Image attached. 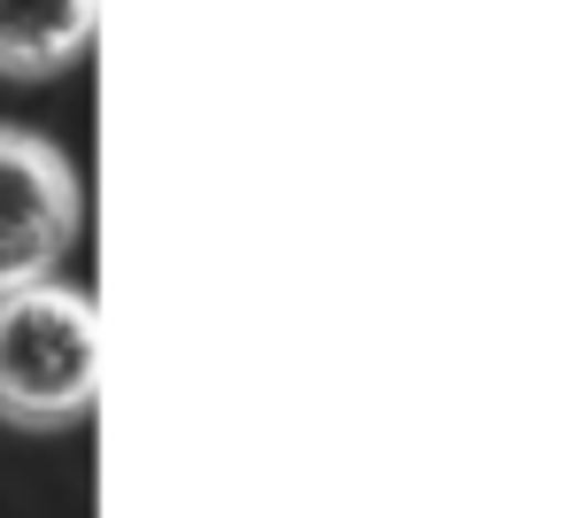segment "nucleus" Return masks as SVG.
<instances>
[{
	"label": "nucleus",
	"mask_w": 564,
	"mask_h": 518,
	"mask_svg": "<svg viewBox=\"0 0 564 518\" xmlns=\"http://www.w3.org/2000/svg\"><path fill=\"white\" fill-rule=\"evenodd\" d=\"M101 402V310L94 294L40 279L0 294V425L63 433Z\"/></svg>",
	"instance_id": "1"
},
{
	"label": "nucleus",
	"mask_w": 564,
	"mask_h": 518,
	"mask_svg": "<svg viewBox=\"0 0 564 518\" xmlns=\"http://www.w3.org/2000/svg\"><path fill=\"white\" fill-rule=\"evenodd\" d=\"M101 0H0V78H55L94 47Z\"/></svg>",
	"instance_id": "3"
},
{
	"label": "nucleus",
	"mask_w": 564,
	"mask_h": 518,
	"mask_svg": "<svg viewBox=\"0 0 564 518\" xmlns=\"http://www.w3.org/2000/svg\"><path fill=\"white\" fill-rule=\"evenodd\" d=\"M78 233H86L78 163L24 125H0V294L55 279Z\"/></svg>",
	"instance_id": "2"
}]
</instances>
